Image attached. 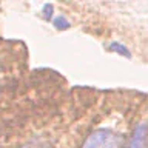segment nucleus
Returning <instances> with one entry per match:
<instances>
[{
	"instance_id": "f257e3e1",
	"label": "nucleus",
	"mask_w": 148,
	"mask_h": 148,
	"mask_svg": "<svg viewBox=\"0 0 148 148\" xmlns=\"http://www.w3.org/2000/svg\"><path fill=\"white\" fill-rule=\"evenodd\" d=\"M82 148H122V139L108 130H99L86 139Z\"/></svg>"
},
{
	"instance_id": "f03ea898",
	"label": "nucleus",
	"mask_w": 148,
	"mask_h": 148,
	"mask_svg": "<svg viewBox=\"0 0 148 148\" xmlns=\"http://www.w3.org/2000/svg\"><path fill=\"white\" fill-rule=\"evenodd\" d=\"M147 136H148V128L145 123H140L136 128V131L133 134L131 145L130 148H147Z\"/></svg>"
},
{
	"instance_id": "7ed1b4c3",
	"label": "nucleus",
	"mask_w": 148,
	"mask_h": 148,
	"mask_svg": "<svg viewBox=\"0 0 148 148\" xmlns=\"http://www.w3.org/2000/svg\"><path fill=\"white\" fill-rule=\"evenodd\" d=\"M110 51H114V53H117V54H120V56H125L127 59H130L131 57V53L127 49V46H123V45H120V43H117V42H113V43H110Z\"/></svg>"
},
{
	"instance_id": "20e7f679",
	"label": "nucleus",
	"mask_w": 148,
	"mask_h": 148,
	"mask_svg": "<svg viewBox=\"0 0 148 148\" xmlns=\"http://www.w3.org/2000/svg\"><path fill=\"white\" fill-rule=\"evenodd\" d=\"M54 26L57 28V29H68V28H69V22L63 16H60L57 18H54Z\"/></svg>"
}]
</instances>
